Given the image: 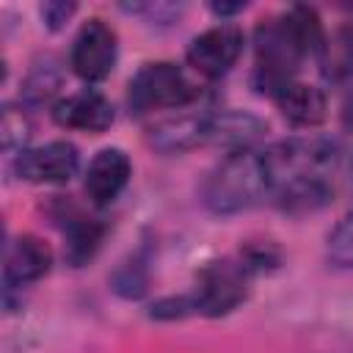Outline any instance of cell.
<instances>
[{"label":"cell","instance_id":"obj_1","mask_svg":"<svg viewBox=\"0 0 353 353\" xmlns=\"http://www.w3.org/2000/svg\"><path fill=\"white\" fill-rule=\"evenodd\" d=\"M273 193V174L265 149L229 152L204 182V204L215 215H234L256 207Z\"/></svg>","mask_w":353,"mask_h":353},{"label":"cell","instance_id":"obj_2","mask_svg":"<svg viewBox=\"0 0 353 353\" xmlns=\"http://www.w3.org/2000/svg\"><path fill=\"white\" fill-rule=\"evenodd\" d=\"M199 97V88L188 80L182 66L171 61H152L143 63L135 77L130 80V108L138 113L160 110V108H182Z\"/></svg>","mask_w":353,"mask_h":353},{"label":"cell","instance_id":"obj_3","mask_svg":"<svg viewBox=\"0 0 353 353\" xmlns=\"http://www.w3.org/2000/svg\"><path fill=\"white\" fill-rule=\"evenodd\" d=\"M248 276H251V270L243 265V259L240 262H232V259L210 262L199 273V287L193 292L196 314L221 317V314H229L232 309H237L245 301Z\"/></svg>","mask_w":353,"mask_h":353},{"label":"cell","instance_id":"obj_4","mask_svg":"<svg viewBox=\"0 0 353 353\" xmlns=\"http://www.w3.org/2000/svg\"><path fill=\"white\" fill-rule=\"evenodd\" d=\"M116 58H119L116 30L99 17L83 22L69 52V66L74 69V74L85 83H99L113 72Z\"/></svg>","mask_w":353,"mask_h":353},{"label":"cell","instance_id":"obj_5","mask_svg":"<svg viewBox=\"0 0 353 353\" xmlns=\"http://www.w3.org/2000/svg\"><path fill=\"white\" fill-rule=\"evenodd\" d=\"M243 44H245L243 30L232 22H221V25H212L204 33H199L188 44L185 58L199 74H204L210 80H218L237 63V58L243 52Z\"/></svg>","mask_w":353,"mask_h":353},{"label":"cell","instance_id":"obj_6","mask_svg":"<svg viewBox=\"0 0 353 353\" xmlns=\"http://www.w3.org/2000/svg\"><path fill=\"white\" fill-rule=\"evenodd\" d=\"M80 154L69 141H50L36 149H25L14 160V171L25 182L36 185H63L77 174Z\"/></svg>","mask_w":353,"mask_h":353},{"label":"cell","instance_id":"obj_7","mask_svg":"<svg viewBox=\"0 0 353 353\" xmlns=\"http://www.w3.org/2000/svg\"><path fill=\"white\" fill-rule=\"evenodd\" d=\"M265 132H268V121L248 110L226 108V110L204 113V143L223 146L229 152L256 149Z\"/></svg>","mask_w":353,"mask_h":353},{"label":"cell","instance_id":"obj_8","mask_svg":"<svg viewBox=\"0 0 353 353\" xmlns=\"http://www.w3.org/2000/svg\"><path fill=\"white\" fill-rule=\"evenodd\" d=\"M52 251L36 234H19L6 245L3 262V292H22V287L39 281L50 273Z\"/></svg>","mask_w":353,"mask_h":353},{"label":"cell","instance_id":"obj_9","mask_svg":"<svg viewBox=\"0 0 353 353\" xmlns=\"http://www.w3.org/2000/svg\"><path fill=\"white\" fill-rule=\"evenodd\" d=\"M130 176H132V160L124 149L119 146L99 149L85 171V193L97 207H108L130 185Z\"/></svg>","mask_w":353,"mask_h":353},{"label":"cell","instance_id":"obj_10","mask_svg":"<svg viewBox=\"0 0 353 353\" xmlns=\"http://www.w3.org/2000/svg\"><path fill=\"white\" fill-rule=\"evenodd\" d=\"M52 119H55L58 127H66V130L105 132L113 124L116 110H113V105H110L108 97H102L99 91L85 88V91L61 97L52 105Z\"/></svg>","mask_w":353,"mask_h":353},{"label":"cell","instance_id":"obj_11","mask_svg":"<svg viewBox=\"0 0 353 353\" xmlns=\"http://www.w3.org/2000/svg\"><path fill=\"white\" fill-rule=\"evenodd\" d=\"M273 102L281 110V116L295 127H317L328 110L325 94L317 85L301 80H287L284 85H279L273 91Z\"/></svg>","mask_w":353,"mask_h":353},{"label":"cell","instance_id":"obj_12","mask_svg":"<svg viewBox=\"0 0 353 353\" xmlns=\"http://www.w3.org/2000/svg\"><path fill=\"white\" fill-rule=\"evenodd\" d=\"M281 25H284L287 36L292 39L295 50L301 52V58H320L328 52V36H325V28H323L317 8L292 6L281 17Z\"/></svg>","mask_w":353,"mask_h":353},{"label":"cell","instance_id":"obj_13","mask_svg":"<svg viewBox=\"0 0 353 353\" xmlns=\"http://www.w3.org/2000/svg\"><path fill=\"white\" fill-rule=\"evenodd\" d=\"M149 143L163 154H179L193 146L204 143V113L199 116H179L160 121L149 130Z\"/></svg>","mask_w":353,"mask_h":353},{"label":"cell","instance_id":"obj_14","mask_svg":"<svg viewBox=\"0 0 353 353\" xmlns=\"http://www.w3.org/2000/svg\"><path fill=\"white\" fill-rule=\"evenodd\" d=\"M63 88V69L61 61L55 55H39L30 63V72L22 83V99L30 108L47 105L58 97V91Z\"/></svg>","mask_w":353,"mask_h":353},{"label":"cell","instance_id":"obj_15","mask_svg":"<svg viewBox=\"0 0 353 353\" xmlns=\"http://www.w3.org/2000/svg\"><path fill=\"white\" fill-rule=\"evenodd\" d=\"M105 240V226L99 221H91V218H83V215H74L66 226V243H63V256L69 259V265L74 268H83L88 265L99 245Z\"/></svg>","mask_w":353,"mask_h":353},{"label":"cell","instance_id":"obj_16","mask_svg":"<svg viewBox=\"0 0 353 353\" xmlns=\"http://www.w3.org/2000/svg\"><path fill=\"white\" fill-rule=\"evenodd\" d=\"M33 135V124L28 119V113L11 102L3 105L0 110V143L6 152H25V143Z\"/></svg>","mask_w":353,"mask_h":353},{"label":"cell","instance_id":"obj_17","mask_svg":"<svg viewBox=\"0 0 353 353\" xmlns=\"http://www.w3.org/2000/svg\"><path fill=\"white\" fill-rule=\"evenodd\" d=\"M110 290L121 298H143L149 290V268L141 256L124 259L113 276H110Z\"/></svg>","mask_w":353,"mask_h":353},{"label":"cell","instance_id":"obj_18","mask_svg":"<svg viewBox=\"0 0 353 353\" xmlns=\"http://www.w3.org/2000/svg\"><path fill=\"white\" fill-rule=\"evenodd\" d=\"M325 254L328 262H334L336 268H353V207L339 218V223L328 234Z\"/></svg>","mask_w":353,"mask_h":353},{"label":"cell","instance_id":"obj_19","mask_svg":"<svg viewBox=\"0 0 353 353\" xmlns=\"http://www.w3.org/2000/svg\"><path fill=\"white\" fill-rule=\"evenodd\" d=\"M188 314H196L193 295H176V298H163L152 306V317L157 320H182Z\"/></svg>","mask_w":353,"mask_h":353},{"label":"cell","instance_id":"obj_20","mask_svg":"<svg viewBox=\"0 0 353 353\" xmlns=\"http://www.w3.org/2000/svg\"><path fill=\"white\" fill-rule=\"evenodd\" d=\"M331 77H353V30H345L336 41V52L331 55Z\"/></svg>","mask_w":353,"mask_h":353},{"label":"cell","instance_id":"obj_21","mask_svg":"<svg viewBox=\"0 0 353 353\" xmlns=\"http://www.w3.org/2000/svg\"><path fill=\"white\" fill-rule=\"evenodd\" d=\"M74 11H77V6L74 3H63V0H47L39 8V14H41V19H44V25L50 30H61L72 19Z\"/></svg>","mask_w":353,"mask_h":353},{"label":"cell","instance_id":"obj_22","mask_svg":"<svg viewBox=\"0 0 353 353\" xmlns=\"http://www.w3.org/2000/svg\"><path fill=\"white\" fill-rule=\"evenodd\" d=\"M243 8H245V3H212V6H210V11H212L215 17H221V19H226V17H232V14L243 11Z\"/></svg>","mask_w":353,"mask_h":353}]
</instances>
